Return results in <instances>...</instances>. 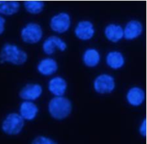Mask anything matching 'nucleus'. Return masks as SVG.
Instances as JSON below:
<instances>
[{
	"mask_svg": "<svg viewBox=\"0 0 147 144\" xmlns=\"http://www.w3.org/2000/svg\"><path fill=\"white\" fill-rule=\"evenodd\" d=\"M28 59L27 52L13 44H7L2 46L0 50V63H10L14 65H22Z\"/></svg>",
	"mask_w": 147,
	"mask_h": 144,
	"instance_id": "1",
	"label": "nucleus"
},
{
	"mask_svg": "<svg viewBox=\"0 0 147 144\" xmlns=\"http://www.w3.org/2000/svg\"><path fill=\"white\" fill-rule=\"evenodd\" d=\"M48 111L53 118L63 120L71 112L72 103L65 96H55L49 102Z\"/></svg>",
	"mask_w": 147,
	"mask_h": 144,
	"instance_id": "2",
	"label": "nucleus"
},
{
	"mask_svg": "<svg viewBox=\"0 0 147 144\" xmlns=\"http://www.w3.org/2000/svg\"><path fill=\"white\" fill-rule=\"evenodd\" d=\"M24 120L16 112H10L5 116L2 123V130L7 135H18L24 127Z\"/></svg>",
	"mask_w": 147,
	"mask_h": 144,
	"instance_id": "3",
	"label": "nucleus"
},
{
	"mask_svg": "<svg viewBox=\"0 0 147 144\" xmlns=\"http://www.w3.org/2000/svg\"><path fill=\"white\" fill-rule=\"evenodd\" d=\"M44 32L41 26L36 22H29L21 30V38L24 43L35 44L43 38Z\"/></svg>",
	"mask_w": 147,
	"mask_h": 144,
	"instance_id": "4",
	"label": "nucleus"
},
{
	"mask_svg": "<svg viewBox=\"0 0 147 144\" xmlns=\"http://www.w3.org/2000/svg\"><path fill=\"white\" fill-rule=\"evenodd\" d=\"M94 91L99 94H111L115 89V79L112 75L101 74L97 76L94 81Z\"/></svg>",
	"mask_w": 147,
	"mask_h": 144,
	"instance_id": "5",
	"label": "nucleus"
},
{
	"mask_svg": "<svg viewBox=\"0 0 147 144\" xmlns=\"http://www.w3.org/2000/svg\"><path fill=\"white\" fill-rule=\"evenodd\" d=\"M71 24V16L66 12H60L51 18L49 26L52 30L59 34L66 32Z\"/></svg>",
	"mask_w": 147,
	"mask_h": 144,
	"instance_id": "6",
	"label": "nucleus"
},
{
	"mask_svg": "<svg viewBox=\"0 0 147 144\" xmlns=\"http://www.w3.org/2000/svg\"><path fill=\"white\" fill-rule=\"evenodd\" d=\"M68 48L66 42L57 35H52L47 38L43 43V52L48 55H52L58 49L60 52H65Z\"/></svg>",
	"mask_w": 147,
	"mask_h": 144,
	"instance_id": "7",
	"label": "nucleus"
},
{
	"mask_svg": "<svg viewBox=\"0 0 147 144\" xmlns=\"http://www.w3.org/2000/svg\"><path fill=\"white\" fill-rule=\"evenodd\" d=\"M95 27L90 21L82 20L79 22L74 29V35L80 40L87 41L93 38L95 35Z\"/></svg>",
	"mask_w": 147,
	"mask_h": 144,
	"instance_id": "8",
	"label": "nucleus"
},
{
	"mask_svg": "<svg viewBox=\"0 0 147 144\" xmlns=\"http://www.w3.org/2000/svg\"><path fill=\"white\" fill-rule=\"evenodd\" d=\"M43 93V87L38 83H28L19 91V97L24 101L33 102L39 99Z\"/></svg>",
	"mask_w": 147,
	"mask_h": 144,
	"instance_id": "9",
	"label": "nucleus"
},
{
	"mask_svg": "<svg viewBox=\"0 0 147 144\" xmlns=\"http://www.w3.org/2000/svg\"><path fill=\"white\" fill-rule=\"evenodd\" d=\"M124 29V38L127 40L137 39L142 35L144 27L142 23L138 20H130Z\"/></svg>",
	"mask_w": 147,
	"mask_h": 144,
	"instance_id": "10",
	"label": "nucleus"
},
{
	"mask_svg": "<svg viewBox=\"0 0 147 144\" xmlns=\"http://www.w3.org/2000/svg\"><path fill=\"white\" fill-rule=\"evenodd\" d=\"M68 88V83L63 77L57 76L49 81L48 89L55 96H63Z\"/></svg>",
	"mask_w": 147,
	"mask_h": 144,
	"instance_id": "11",
	"label": "nucleus"
},
{
	"mask_svg": "<svg viewBox=\"0 0 147 144\" xmlns=\"http://www.w3.org/2000/svg\"><path fill=\"white\" fill-rule=\"evenodd\" d=\"M39 112L38 107L33 102L24 101L19 106V115L24 121H32L37 117Z\"/></svg>",
	"mask_w": 147,
	"mask_h": 144,
	"instance_id": "12",
	"label": "nucleus"
},
{
	"mask_svg": "<svg viewBox=\"0 0 147 144\" xmlns=\"http://www.w3.org/2000/svg\"><path fill=\"white\" fill-rule=\"evenodd\" d=\"M145 92L141 87L133 86L129 89L126 95L127 102L132 107H139L144 102Z\"/></svg>",
	"mask_w": 147,
	"mask_h": 144,
	"instance_id": "13",
	"label": "nucleus"
},
{
	"mask_svg": "<svg viewBox=\"0 0 147 144\" xmlns=\"http://www.w3.org/2000/svg\"><path fill=\"white\" fill-rule=\"evenodd\" d=\"M37 70L41 75L51 76L58 70V63L55 59L46 57L39 61L37 65Z\"/></svg>",
	"mask_w": 147,
	"mask_h": 144,
	"instance_id": "14",
	"label": "nucleus"
},
{
	"mask_svg": "<svg viewBox=\"0 0 147 144\" xmlns=\"http://www.w3.org/2000/svg\"><path fill=\"white\" fill-rule=\"evenodd\" d=\"M104 33L106 38L112 43H118L124 38V29L115 23H110L105 28Z\"/></svg>",
	"mask_w": 147,
	"mask_h": 144,
	"instance_id": "15",
	"label": "nucleus"
},
{
	"mask_svg": "<svg viewBox=\"0 0 147 144\" xmlns=\"http://www.w3.org/2000/svg\"><path fill=\"white\" fill-rule=\"evenodd\" d=\"M106 63L110 69L118 70L121 69L125 64V57L119 51H110L106 56Z\"/></svg>",
	"mask_w": 147,
	"mask_h": 144,
	"instance_id": "16",
	"label": "nucleus"
},
{
	"mask_svg": "<svg viewBox=\"0 0 147 144\" xmlns=\"http://www.w3.org/2000/svg\"><path fill=\"white\" fill-rule=\"evenodd\" d=\"M101 60L99 52L94 48H88L85 50L82 55L84 65L89 68H94L99 65Z\"/></svg>",
	"mask_w": 147,
	"mask_h": 144,
	"instance_id": "17",
	"label": "nucleus"
},
{
	"mask_svg": "<svg viewBox=\"0 0 147 144\" xmlns=\"http://www.w3.org/2000/svg\"><path fill=\"white\" fill-rule=\"evenodd\" d=\"M20 2L15 0H0V14L13 15L20 10Z\"/></svg>",
	"mask_w": 147,
	"mask_h": 144,
	"instance_id": "18",
	"label": "nucleus"
},
{
	"mask_svg": "<svg viewBox=\"0 0 147 144\" xmlns=\"http://www.w3.org/2000/svg\"><path fill=\"white\" fill-rule=\"evenodd\" d=\"M26 11L30 14H40L45 8V2L40 0H27L23 2Z\"/></svg>",
	"mask_w": 147,
	"mask_h": 144,
	"instance_id": "19",
	"label": "nucleus"
},
{
	"mask_svg": "<svg viewBox=\"0 0 147 144\" xmlns=\"http://www.w3.org/2000/svg\"><path fill=\"white\" fill-rule=\"evenodd\" d=\"M31 144H57V143L49 137L38 135L32 141Z\"/></svg>",
	"mask_w": 147,
	"mask_h": 144,
	"instance_id": "20",
	"label": "nucleus"
},
{
	"mask_svg": "<svg viewBox=\"0 0 147 144\" xmlns=\"http://www.w3.org/2000/svg\"><path fill=\"white\" fill-rule=\"evenodd\" d=\"M147 124H146V118H144L142 120L141 123H140V126H139L138 130L139 133L142 137H146V133H147Z\"/></svg>",
	"mask_w": 147,
	"mask_h": 144,
	"instance_id": "21",
	"label": "nucleus"
},
{
	"mask_svg": "<svg viewBox=\"0 0 147 144\" xmlns=\"http://www.w3.org/2000/svg\"><path fill=\"white\" fill-rule=\"evenodd\" d=\"M5 23L6 20L3 16L0 15V35H2L5 30Z\"/></svg>",
	"mask_w": 147,
	"mask_h": 144,
	"instance_id": "22",
	"label": "nucleus"
}]
</instances>
